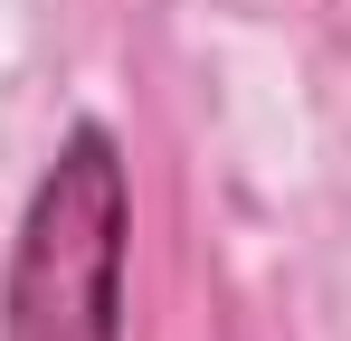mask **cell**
<instances>
[{"mask_svg": "<svg viewBox=\"0 0 351 341\" xmlns=\"http://www.w3.org/2000/svg\"><path fill=\"white\" fill-rule=\"evenodd\" d=\"M123 237H133L123 152L105 123H76L29 190L0 341H123Z\"/></svg>", "mask_w": 351, "mask_h": 341, "instance_id": "1", "label": "cell"}]
</instances>
